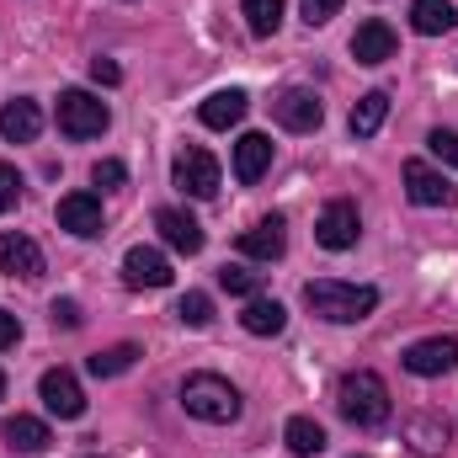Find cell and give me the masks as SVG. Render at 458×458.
Returning a JSON list of instances; mask_svg holds the SVG:
<instances>
[{"mask_svg": "<svg viewBox=\"0 0 458 458\" xmlns=\"http://www.w3.org/2000/svg\"><path fill=\"white\" fill-rule=\"evenodd\" d=\"M336 411H342L352 427H362V432L384 427V421H389V384H384L373 368L346 373L342 384H336Z\"/></svg>", "mask_w": 458, "mask_h": 458, "instance_id": "2", "label": "cell"}, {"mask_svg": "<svg viewBox=\"0 0 458 458\" xmlns=\"http://www.w3.org/2000/svg\"><path fill=\"white\" fill-rule=\"evenodd\" d=\"M139 357H144V352H139L133 342H117V346H102V352H97V357H91L86 368H91L97 378H117V373H128V368H133Z\"/></svg>", "mask_w": 458, "mask_h": 458, "instance_id": "25", "label": "cell"}, {"mask_svg": "<svg viewBox=\"0 0 458 458\" xmlns=\"http://www.w3.org/2000/svg\"><path fill=\"white\" fill-rule=\"evenodd\" d=\"M0 400H5V373H0Z\"/></svg>", "mask_w": 458, "mask_h": 458, "instance_id": "37", "label": "cell"}, {"mask_svg": "<svg viewBox=\"0 0 458 458\" xmlns=\"http://www.w3.org/2000/svg\"><path fill=\"white\" fill-rule=\"evenodd\" d=\"M219 283H225V293H240V299H256V288H261V277L250 267H225Z\"/></svg>", "mask_w": 458, "mask_h": 458, "instance_id": "29", "label": "cell"}, {"mask_svg": "<svg viewBox=\"0 0 458 458\" xmlns=\"http://www.w3.org/2000/svg\"><path fill=\"white\" fill-rule=\"evenodd\" d=\"M171 182H176L187 198H198V203H203V198H214V192H219V160H214L208 149H198V144H192V149H182V155L171 160Z\"/></svg>", "mask_w": 458, "mask_h": 458, "instance_id": "5", "label": "cell"}, {"mask_svg": "<svg viewBox=\"0 0 458 458\" xmlns=\"http://www.w3.org/2000/svg\"><path fill=\"white\" fill-rule=\"evenodd\" d=\"M16 342H21V320L0 310V352H11V346H16Z\"/></svg>", "mask_w": 458, "mask_h": 458, "instance_id": "35", "label": "cell"}, {"mask_svg": "<svg viewBox=\"0 0 458 458\" xmlns=\"http://www.w3.org/2000/svg\"><path fill=\"white\" fill-rule=\"evenodd\" d=\"M405 192H411L416 208H448V203H458V187L443 171H432L427 160H405Z\"/></svg>", "mask_w": 458, "mask_h": 458, "instance_id": "9", "label": "cell"}, {"mask_svg": "<svg viewBox=\"0 0 458 458\" xmlns=\"http://www.w3.org/2000/svg\"><path fill=\"white\" fill-rule=\"evenodd\" d=\"M240 11H245V27H250L256 38H272V32L283 27V0H245Z\"/></svg>", "mask_w": 458, "mask_h": 458, "instance_id": "26", "label": "cell"}, {"mask_svg": "<svg viewBox=\"0 0 458 458\" xmlns=\"http://www.w3.org/2000/svg\"><path fill=\"white\" fill-rule=\"evenodd\" d=\"M245 113H250V97H245L240 86H229V91H214V97L198 107L203 128H234V123H240Z\"/></svg>", "mask_w": 458, "mask_h": 458, "instance_id": "19", "label": "cell"}, {"mask_svg": "<svg viewBox=\"0 0 458 458\" xmlns=\"http://www.w3.org/2000/svg\"><path fill=\"white\" fill-rule=\"evenodd\" d=\"M38 133H43V107L32 97H16L0 107V139L5 144H32Z\"/></svg>", "mask_w": 458, "mask_h": 458, "instance_id": "16", "label": "cell"}, {"mask_svg": "<svg viewBox=\"0 0 458 458\" xmlns=\"http://www.w3.org/2000/svg\"><path fill=\"white\" fill-rule=\"evenodd\" d=\"M411 27H416L421 38H443V32H454L458 27L454 0H416V5H411Z\"/></svg>", "mask_w": 458, "mask_h": 458, "instance_id": "20", "label": "cell"}, {"mask_svg": "<svg viewBox=\"0 0 458 458\" xmlns=\"http://www.w3.org/2000/svg\"><path fill=\"white\" fill-rule=\"evenodd\" d=\"M394 48H400V38H394V27L378 21V16L352 32V59H357V64H384V59H394Z\"/></svg>", "mask_w": 458, "mask_h": 458, "instance_id": "15", "label": "cell"}, {"mask_svg": "<svg viewBox=\"0 0 458 458\" xmlns=\"http://www.w3.org/2000/svg\"><path fill=\"white\" fill-rule=\"evenodd\" d=\"M427 149H432L443 165H458V128H432V133H427Z\"/></svg>", "mask_w": 458, "mask_h": 458, "instance_id": "30", "label": "cell"}, {"mask_svg": "<svg viewBox=\"0 0 458 458\" xmlns=\"http://www.w3.org/2000/svg\"><path fill=\"white\" fill-rule=\"evenodd\" d=\"M411 437H416V448H427V454H437V448H448V427H443V421H432V416H421V421H411Z\"/></svg>", "mask_w": 458, "mask_h": 458, "instance_id": "28", "label": "cell"}, {"mask_svg": "<svg viewBox=\"0 0 458 458\" xmlns=\"http://www.w3.org/2000/svg\"><path fill=\"white\" fill-rule=\"evenodd\" d=\"M38 394H43L48 416H59V421H81L86 416V389H81V378L70 368H48L38 378Z\"/></svg>", "mask_w": 458, "mask_h": 458, "instance_id": "6", "label": "cell"}, {"mask_svg": "<svg viewBox=\"0 0 458 458\" xmlns=\"http://www.w3.org/2000/svg\"><path fill=\"white\" fill-rule=\"evenodd\" d=\"M267 165H272V139H267V133H245V139L234 144V182L256 187V182L267 176Z\"/></svg>", "mask_w": 458, "mask_h": 458, "instance_id": "17", "label": "cell"}, {"mask_svg": "<svg viewBox=\"0 0 458 458\" xmlns=\"http://www.w3.org/2000/svg\"><path fill=\"white\" fill-rule=\"evenodd\" d=\"M171 261L155 250V245H133L128 256H123V283L128 288H171Z\"/></svg>", "mask_w": 458, "mask_h": 458, "instance_id": "11", "label": "cell"}, {"mask_svg": "<svg viewBox=\"0 0 458 458\" xmlns=\"http://www.w3.org/2000/svg\"><path fill=\"white\" fill-rule=\"evenodd\" d=\"M283 443H288V454L315 458V454H326V427H320L315 416H288V427H283Z\"/></svg>", "mask_w": 458, "mask_h": 458, "instance_id": "23", "label": "cell"}, {"mask_svg": "<svg viewBox=\"0 0 458 458\" xmlns=\"http://www.w3.org/2000/svg\"><path fill=\"white\" fill-rule=\"evenodd\" d=\"M304 304H310L320 320H331V326H357V320H368V315L378 310V288L315 277V283H304Z\"/></svg>", "mask_w": 458, "mask_h": 458, "instance_id": "1", "label": "cell"}, {"mask_svg": "<svg viewBox=\"0 0 458 458\" xmlns=\"http://www.w3.org/2000/svg\"><path fill=\"white\" fill-rule=\"evenodd\" d=\"M357 458H362V454H357Z\"/></svg>", "mask_w": 458, "mask_h": 458, "instance_id": "38", "label": "cell"}, {"mask_svg": "<svg viewBox=\"0 0 458 458\" xmlns=\"http://www.w3.org/2000/svg\"><path fill=\"white\" fill-rule=\"evenodd\" d=\"M357 234H362V219H357V203H352V198H336V203L320 208V219H315V240H320L326 250H352Z\"/></svg>", "mask_w": 458, "mask_h": 458, "instance_id": "8", "label": "cell"}, {"mask_svg": "<svg viewBox=\"0 0 458 458\" xmlns=\"http://www.w3.org/2000/svg\"><path fill=\"white\" fill-rule=\"evenodd\" d=\"M400 362H405V373H416V378H443V373H454L458 368V342L454 336L411 342L405 352H400Z\"/></svg>", "mask_w": 458, "mask_h": 458, "instance_id": "7", "label": "cell"}, {"mask_svg": "<svg viewBox=\"0 0 458 458\" xmlns=\"http://www.w3.org/2000/svg\"><path fill=\"white\" fill-rule=\"evenodd\" d=\"M48 315H54V326H59V331H81V320H86L75 299H54V310H48Z\"/></svg>", "mask_w": 458, "mask_h": 458, "instance_id": "33", "label": "cell"}, {"mask_svg": "<svg viewBox=\"0 0 458 458\" xmlns=\"http://www.w3.org/2000/svg\"><path fill=\"white\" fill-rule=\"evenodd\" d=\"M272 117H277L288 133H315V128L326 123V107H320V97H315V91H304V86H288V91H277Z\"/></svg>", "mask_w": 458, "mask_h": 458, "instance_id": "10", "label": "cell"}, {"mask_svg": "<svg viewBox=\"0 0 458 458\" xmlns=\"http://www.w3.org/2000/svg\"><path fill=\"white\" fill-rule=\"evenodd\" d=\"M0 437H5L11 448H21V454H43V448H48V427H43L38 416H11V421L0 427Z\"/></svg>", "mask_w": 458, "mask_h": 458, "instance_id": "24", "label": "cell"}, {"mask_svg": "<svg viewBox=\"0 0 458 458\" xmlns=\"http://www.w3.org/2000/svg\"><path fill=\"white\" fill-rule=\"evenodd\" d=\"M0 272L11 277H43V250L27 234H0Z\"/></svg>", "mask_w": 458, "mask_h": 458, "instance_id": "18", "label": "cell"}, {"mask_svg": "<svg viewBox=\"0 0 458 458\" xmlns=\"http://www.w3.org/2000/svg\"><path fill=\"white\" fill-rule=\"evenodd\" d=\"M283 250H288V225L277 214L256 219V225L240 234V256H250V261H277Z\"/></svg>", "mask_w": 458, "mask_h": 458, "instance_id": "13", "label": "cell"}, {"mask_svg": "<svg viewBox=\"0 0 458 458\" xmlns=\"http://www.w3.org/2000/svg\"><path fill=\"white\" fill-rule=\"evenodd\" d=\"M107 123H113V113H107L102 97H91V91H64L59 97V133L64 139H102Z\"/></svg>", "mask_w": 458, "mask_h": 458, "instance_id": "4", "label": "cell"}, {"mask_svg": "<svg viewBox=\"0 0 458 458\" xmlns=\"http://www.w3.org/2000/svg\"><path fill=\"white\" fill-rule=\"evenodd\" d=\"M91 81H97V86H117V81H123V70H117L113 59H91Z\"/></svg>", "mask_w": 458, "mask_h": 458, "instance_id": "36", "label": "cell"}, {"mask_svg": "<svg viewBox=\"0 0 458 458\" xmlns=\"http://www.w3.org/2000/svg\"><path fill=\"white\" fill-rule=\"evenodd\" d=\"M91 182H97L102 192H107V187H123V182H128V165H123V160H97V165H91Z\"/></svg>", "mask_w": 458, "mask_h": 458, "instance_id": "32", "label": "cell"}, {"mask_svg": "<svg viewBox=\"0 0 458 458\" xmlns=\"http://www.w3.org/2000/svg\"><path fill=\"white\" fill-rule=\"evenodd\" d=\"M59 229H70V234H81V240H97L107 219H102V198H91V192H70V198H59Z\"/></svg>", "mask_w": 458, "mask_h": 458, "instance_id": "12", "label": "cell"}, {"mask_svg": "<svg viewBox=\"0 0 458 458\" xmlns=\"http://www.w3.org/2000/svg\"><path fill=\"white\" fill-rule=\"evenodd\" d=\"M176 320H182L187 331H203V326L214 320V299H208V293H182V299H176Z\"/></svg>", "mask_w": 458, "mask_h": 458, "instance_id": "27", "label": "cell"}, {"mask_svg": "<svg viewBox=\"0 0 458 458\" xmlns=\"http://www.w3.org/2000/svg\"><path fill=\"white\" fill-rule=\"evenodd\" d=\"M384 117H389V91H368V97H357L346 128H352V139H373L384 128Z\"/></svg>", "mask_w": 458, "mask_h": 458, "instance_id": "22", "label": "cell"}, {"mask_svg": "<svg viewBox=\"0 0 458 458\" xmlns=\"http://www.w3.org/2000/svg\"><path fill=\"white\" fill-rule=\"evenodd\" d=\"M240 326H245L250 336H283V326H288V310H283L277 299H250V304L240 310Z\"/></svg>", "mask_w": 458, "mask_h": 458, "instance_id": "21", "label": "cell"}, {"mask_svg": "<svg viewBox=\"0 0 458 458\" xmlns=\"http://www.w3.org/2000/svg\"><path fill=\"white\" fill-rule=\"evenodd\" d=\"M16 203H21V171L0 160V214H11Z\"/></svg>", "mask_w": 458, "mask_h": 458, "instance_id": "31", "label": "cell"}, {"mask_svg": "<svg viewBox=\"0 0 458 458\" xmlns=\"http://www.w3.org/2000/svg\"><path fill=\"white\" fill-rule=\"evenodd\" d=\"M182 411L208 421V427H229V421H240V389L219 373H187L182 378Z\"/></svg>", "mask_w": 458, "mask_h": 458, "instance_id": "3", "label": "cell"}, {"mask_svg": "<svg viewBox=\"0 0 458 458\" xmlns=\"http://www.w3.org/2000/svg\"><path fill=\"white\" fill-rule=\"evenodd\" d=\"M155 229H160V240H165L176 256H198V250H203V225H198L187 208H160V214H155Z\"/></svg>", "mask_w": 458, "mask_h": 458, "instance_id": "14", "label": "cell"}, {"mask_svg": "<svg viewBox=\"0 0 458 458\" xmlns=\"http://www.w3.org/2000/svg\"><path fill=\"white\" fill-rule=\"evenodd\" d=\"M299 11H304V21H310V27H326V21L342 11V0H299Z\"/></svg>", "mask_w": 458, "mask_h": 458, "instance_id": "34", "label": "cell"}]
</instances>
